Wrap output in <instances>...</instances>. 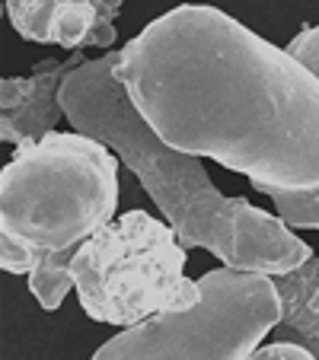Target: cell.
Masks as SVG:
<instances>
[{"label":"cell","instance_id":"7c38bea8","mask_svg":"<svg viewBox=\"0 0 319 360\" xmlns=\"http://www.w3.org/2000/svg\"><path fill=\"white\" fill-rule=\"evenodd\" d=\"M246 360H319L313 351H306L297 341H275V345L256 347Z\"/></svg>","mask_w":319,"mask_h":360},{"label":"cell","instance_id":"9c48e42d","mask_svg":"<svg viewBox=\"0 0 319 360\" xmlns=\"http://www.w3.org/2000/svg\"><path fill=\"white\" fill-rule=\"evenodd\" d=\"M256 191L268 195L278 207V217L294 230H319V188H278L256 185Z\"/></svg>","mask_w":319,"mask_h":360},{"label":"cell","instance_id":"7a4b0ae2","mask_svg":"<svg viewBox=\"0 0 319 360\" xmlns=\"http://www.w3.org/2000/svg\"><path fill=\"white\" fill-rule=\"evenodd\" d=\"M122 51L89 58L68 74L61 105L70 128L109 143L141 179L185 249H208L237 271L287 274L313 259L281 217L252 207L246 198H224L211 185L198 157L179 153L156 137L115 77Z\"/></svg>","mask_w":319,"mask_h":360},{"label":"cell","instance_id":"52a82bcc","mask_svg":"<svg viewBox=\"0 0 319 360\" xmlns=\"http://www.w3.org/2000/svg\"><path fill=\"white\" fill-rule=\"evenodd\" d=\"M80 64L83 55L74 51L68 61L48 58L35 64L32 77H4L0 80V141L20 147L55 131L58 118L64 115L61 86L70 70Z\"/></svg>","mask_w":319,"mask_h":360},{"label":"cell","instance_id":"30bf717a","mask_svg":"<svg viewBox=\"0 0 319 360\" xmlns=\"http://www.w3.org/2000/svg\"><path fill=\"white\" fill-rule=\"evenodd\" d=\"M70 287H74V274H70V262L64 259H42L29 274V290L45 313H55Z\"/></svg>","mask_w":319,"mask_h":360},{"label":"cell","instance_id":"3957f363","mask_svg":"<svg viewBox=\"0 0 319 360\" xmlns=\"http://www.w3.org/2000/svg\"><path fill=\"white\" fill-rule=\"evenodd\" d=\"M118 160L83 131H48L16 147L0 172V268L32 274L42 259L70 262L83 243L112 224Z\"/></svg>","mask_w":319,"mask_h":360},{"label":"cell","instance_id":"5b68a950","mask_svg":"<svg viewBox=\"0 0 319 360\" xmlns=\"http://www.w3.org/2000/svg\"><path fill=\"white\" fill-rule=\"evenodd\" d=\"M201 300L128 326L89 360H246L281 322L272 274L224 265L201 281Z\"/></svg>","mask_w":319,"mask_h":360},{"label":"cell","instance_id":"277c9868","mask_svg":"<svg viewBox=\"0 0 319 360\" xmlns=\"http://www.w3.org/2000/svg\"><path fill=\"white\" fill-rule=\"evenodd\" d=\"M185 245L170 224L128 211L77 249L70 274L89 319L128 328L201 300V284L185 278Z\"/></svg>","mask_w":319,"mask_h":360},{"label":"cell","instance_id":"6da1fadb","mask_svg":"<svg viewBox=\"0 0 319 360\" xmlns=\"http://www.w3.org/2000/svg\"><path fill=\"white\" fill-rule=\"evenodd\" d=\"M115 77L156 137L256 185L319 188V80L287 48L208 4L156 16Z\"/></svg>","mask_w":319,"mask_h":360},{"label":"cell","instance_id":"8992f818","mask_svg":"<svg viewBox=\"0 0 319 360\" xmlns=\"http://www.w3.org/2000/svg\"><path fill=\"white\" fill-rule=\"evenodd\" d=\"M122 0H7V20L26 41L68 51L115 45Z\"/></svg>","mask_w":319,"mask_h":360},{"label":"cell","instance_id":"ba28073f","mask_svg":"<svg viewBox=\"0 0 319 360\" xmlns=\"http://www.w3.org/2000/svg\"><path fill=\"white\" fill-rule=\"evenodd\" d=\"M275 287L281 297V338L319 357V255L287 274H275Z\"/></svg>","mask_w":319,"mask_h":360},{"label":"cell","instance_id":"8fae6325","mask_svg":"<svg viewBox=\"0 0 319 360\" xmlns=\"http://www.w3.org/2000/svg\"><path fill=\"white\" fill-rule=\"evenodd\" d=\"M287 55L297 64H304L313 77L319 80V26H310L304 32H297L287 41Z\"/></svg>","mask_w":319,"mask_h":360}]
</instances>
